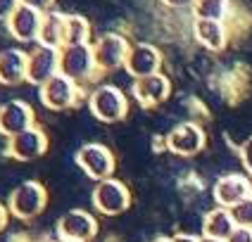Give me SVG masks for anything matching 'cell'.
Wrapping results in <instances>:
<instances>
[{
    "label": "cell",
    "mask_w": 252,
    "mask_h": 242,
    "mask_svg": "<svg viewBox=\"0 0 252 242\" xmlns=\"http://www.w3.org/2000/svg\"><path fill=\"white\" fill-rule=\"evenodd\" d=\"M76 43H91V24L81 14H67V43L64 45H76Z\"/></svg>",
    "instance_id": "cell-22"
},
{
    "label": "cell",
    "mask_w": 252,
    "mask_h": 242,
    "mask_svg": "<svg viewBox=\"0 0 252 242\" xmlns=\"http://www.w3.org/2000/svg\"><path fill=\"white\" fill-rule=\"evenodd\" d=\"M76 164L79 169L84 171L88 178H93L95 183L105 181V178H112L114 173V155L112 150H107L105 145L100 142H86L76 150Z\"/></svg>",
    "instance_id": "cell-5"
},
{
    "label": "cell",
    "mask_w": 252,
    "mask_h": 242,
    "mask_svg": "<svg viewBox=\"0 0 252 242\" xmlns=\"http://www.w3.org/2000/svg\"><path fill=\"white\" fill-rule=\"evenodd\" d=\"M124 67L133 79H143V76L157 74L159 67H162V53L150 43H136L128 50Z\"/></svg>",
    "instance_id": "cell-15"
},
{
    "label": "cell",
    "mask_w": 252,
    "mask_h": 242,
    "mask_svg": "<svg viewBox=\"0 0 252 242\" xmlns=\"http://www.w3.org/2000/svg\"><path fill=\"white\" fill-rule=\"evenodd\" d=\"M233 230H236V221L231 216V209L214 207V209H210V212L205 214V221H202V235L205 238L226 240Z\"/></svg>",
    "instance_id": "cell-20"
},
{
    "label": "cell",
    "mask_w": 252,
    "mask_h": 242,
    "mask_svg": "<svg viewBox=\"0 0 252 242\" xmlns=\"http://www.w3.org/2000/svg\"><path fill=\"white\" fill-rule=\"evenodd\" d=\"M240 161H243L245 171L252 176V135L243 142V145H240Z\"/></svg>",
    "instance_id": "cell-24"
},
{
    "label": "cell",
    "mask_w": 252,
    "mask_h": 242,
    "mask_svg": "<svg viewBox=\"0 0 252 242\" xmlns=\"http://www.w3.org/2000/svg\"><path fill=\"white\" fill-rule=\"evenodd\" d=\"M53 2H55V0H22V5L36 7V10H41V12H50Z\"/></svg>",
    "instance_id": "cell-27"
},
{
    "label": "cell",
    "mask_w": 252,
    "mask_h": 242,
    "mask_svg": "<svg viewBox=\"0 0 252 242\" xmlns=\"http://www.w3.org/2000/svg\"><path fill=\"white\" fill-rule=\"evenodd\" d=\"M93 207L95 212H100L102 216H117L124 214L131 207V192L122 181L117 178H105L98 181L95 190H93Z\"/></svg>",
    "instance_id": "cell-6"
},
{
    "label": "cell",
    "mask_w": 252,
    "mask_h": 242,
    "mask_svg": "<svg viewBox=\"0 0 252 242\" xmlns=\"http://www.w3.org/2000/svg\"><path fill=\"white\" fill-rule=\"evenodd\" d=\"M202 242H226V240H217V238H205L202 235Z\"/></svg>",
    "instance_id": "cell-33"
},
{
    "label": "cell",
    "mask_w": 252,
    "mask_h": 242,
    "mask_svg": "<svg viewBox=\"0 0 252 242\" xmlns=\"http://www.w3.org/2000/svg\"><path fill=\"white\" fill-rule=\"evenodd\" d=\"M193 36L207 50H224L226 45V27L217 19H197L193 22Z\"/></svg>",
    "instance_id": "cell-19"
},
{
    "label": "cell",
    "mask_w": 252,
    "mask_h": 242,
    "mask_svg": "<svg viewBox=\"0 0 252 242\" xmlns=\"http://www.w3.org/2000/svg\"><path fill=\"white\" fill-rule=\"evenodd\" d=\"M153 242H174V240H171V238H164V235H162V238H155Z\"/></svg>",
    "instance_id": "cell-32"
},
{
    "label": "cell",
    "mask_w": 252,
    "mask_h": 242,
    "mask_svg": "<svg viewBox=\"0 0 252 242\" xmlns=\"http://www.w3.org/2000/svg\"><path fill=\"white\" fill-rule=\"evenodd\" d=\"M64 43H67V14L55 12V10L45 12L41 33H38V45H48V48L62 50Z\"/></svg>",
    "instance_id": "cell-18"
},
{
    "label": "cell",
    "mask_w": 252,
    "mask_h": 242,
    "mask_svg": "<svg viewBox=\"0 0 252 242\" xmlns=\"http://www.w3.org/2000/svg\"><path fill=\"white\" fill-rule=\"evenodd\" d=\"M164 140H167L169 152H174L179 157H195L205 147V131L193 121H183V124L169 131V135Z\"/></svg>",
    "instance_id": "cell-8"
},
{
    "label": "cell",
    "mask_w": 252,
    "mask_h": 242,
    "mask_svg": "<svg viewBox=\"0 0 252 242\" xmlns=\"http://www.w3.org/2000/svg\"><path fill=\"white\" fill-rule=\"evenodd\" d=\"M226 242H252V228L236 226V230L226 238Z\"/></svg>",
    "instance_id": "cell-25"
},
{
    "label": "cell",
    "mask_w": 252,
    "mask_h": 242,
    "mask_svg": "<svg viewBox=\"0 0 252 242\" xmlns=\"http://www.w3.org/2000/svg\"><path fill=\"white\" fill-rule=\"evenodd\" d=\"M48 204V190L45 185L38 183V181H24L14 188L7 197V209L12 216L27 221V218H33L45 209Z\"/></svg>",
    "instance_id": "cell-3"
},
{
    "label": "cell",
    "mask_w": 252,
    "mask_h": 242,
    "mask_svg": "<svg viewBox=\"0 0 252 242\" xmlns=\"http://www.w3.org/2000/svg\"><path fill=\"white\" fill-rule=\"evenodd\" d=\"M250 197H252V178H250Z\"/></svg>",
    "instance_id": "cell-34"
},
{
    "label": "cell",
    "mask_w": 252,
    "mask_h": 242,
    "mask_svg": "<svg viewBox=\"0 0 252 242\" xmlns=\"http://www.w3.org/2000/svg\"><path fill=\"white\" fill-rule=\"evenodd\" d=\"M48 150V138L41 128H27L22 133H17L12 138H7V155L17 161H31L45 155Z\"/></svg>",
    "instance_id": "cell-11"
},
{
    "label": "cell",
    "mask_w": 252,
    "mask_h": 242,
    "mask_svg": "<svg viewBox=\"0 0 252 242\" xmlns=\"http://www.w3.org/2000/svg\"><path fill=\"white\" fill-rule=\"evenodd\" d=\"M7 218H10V209L0 204V230H2V228L7 226Z\"/></svg>",
    "instance_id": "cell-30"
},
{
    "label": "cell",
    "mask_w": 252,
    "mask_h": 242,
    "mask_svg": "<svg viewBox=\"0 0 252 242\" xmlns=\"http://www.w3.org/2000/svg\"><path fill=\"white\" fill-rule=\"evenodd\" d=\"M43 17H45V12H41V10L29 7V5H19L12 17L7 19V31L12 33L14 41L19 43H38Z\"/></svg>",
    "instance_id": "cell-12"
},
{
    "label": "cell",
    "mask_w": 252,
    "mask_h": 242,
    "mask_svg": "<svg viewBox=\"0 0 252 242\" xmlns=\"http://www.w3.org/2000/svg\"><path fill=\"white\" fill-rule=\"evenodd\" d=\"M231 12V0H197L193 5V14L197 19H217L224 22Z\"/></svg>",
    "instance_id": "cell-21"
},
{
    "label": "cell",
    "mask_w": 252,
    "mask_h": 242,
    "mask_svg": "<svg viewBox=\"0 0 252 242\" xmlns=\"http://www.w3.org/2000/svg\"><path fill=\"white\" fill-rule=\"evenodd\" d=\"M88 109L98 121L117 124L128 114V100L124 90H119L117 85L102 83L88 95Z\"/></svg>",
    "instance_id": "cell-2"
},
{
    "label": "cell",
    "mask_w": 252,
    "mask_h": 242,
    "mask_svg": "<svg viewBox=\"0 0 252 242\" xmlns=\"http://www.w3.org/2000/svg\"><path fill=\"white\" fill-rule=\"evenodd\" d=\"M55 230L60 238L91 242L98 235V221H95V216H91L86 209H69L64 216H60Z\"/></svg>",
    "instance_id": "cell-9"
},
{
    "label": "cell",
    "mask_w": 252,
    "mask_h": 242,
    "mask_svg": "<svg viewBox=\"0 0 252 242\" xmlns=\"http://www.w3.org/2000/svg\"><path fill=\"white\" fill-rule=\"evenodd\" d=\"M36 114L31 109V105L24 100H10L0 105V135L12 138L17 133L33 128Z\"/></svg>",
    "instance_id": "cell-13"
},
{
    "label": "cell",
    "mask_w": 252,
    "mask_h": 242,
    "mask_svg": "<svg viewBox=\"0 0 252 242\" xmlns=\"http://www.w3.org/2000/svg\"><path fill=\"white\" fill-rule=\"evenodd\" d=\"M214 202L217 207H226L231 209L233 204L243 202L245 197H250V178H245L243 173H228L221 176L217 183H214Z\"/></svg>",
    "instance_id": "cell-16"
},
{
    "label": "cell",
    "mask_w": 252,
    "mask_h": 242,
    "mask_svg": "<svg viewBox=\"0 0 252 242\" xmlns=\"http://www.w3.org/2000/svg\"><path fill=\"white\" fill-rule=\"evenodd\" d=\"M38 95H41L43 107H48L53 112H62V109L74 107L81 100V83L71 81L64 74H55L50 81H45L38 88Z\"/></svg>",
    "instance_id": "cell-4"
},
{
    "label": "cell",
    "mask_w": 252,
    "mask_h": 242,
    "mask_svg": "<svg viewBox=\"0 0 252 242\" xmlns=\"http://www.w3.org/2000/svg\"><path fill=\"white\" fill-rule=\"evenodd\" d=\"M231 216L236 221V226H248L252 228V197H245L243 202L231 207Z\"/></svg>",
    "instance_id": "cell-23"
},
{
    "label": "cell",
    "mask_w": 252,
    "mask_h": 242,
    "mask_svg": "<svg viewBox=\"0 0 252 242\" xmlns=\"http://www.w3.org/2000/svg\"><path fill=\"white\" fill-rule=\"evenodd\" d=\"M131 50V43L126 41L122 33H102L98 41L93 43V53H95V62H98L100 71H114L126 64V57Z\"/></svg>",
    "instance_id": "cell-7"
},
{
    "label": "cell",
    "mask_w": 252,
    "mask_h": 242,
    "mask_svg": "<svg viewBox=\"0 0 252 242\" xmlns=\"http://www.w3.org/2000/svg\"><path fill=\"white\" fill-rule=\"evenodd\" d=\"M55 74H60V50L48 45H36L29 53V74L27 81L41 88L45 81H50Z\"/></svg>",
    "instance_id": "cell-10"
},
{
    "label": "cell",
    "mask_w": 252,
    "mask_h": 242,
    "mask_svg": "<svg viewBox=\"0 0 252 242\" xmlns=\"http://www.w3.org/2000/svg\"><path fill=\"white\" fill-rule=\"evenodd\" d=\"M19 5L22 0H0V22H7Z\"/></svg>",
    "instance_id": "cell-26"
},
{
    "label": "cell",
    "mask_w": 252,
    "mask_h": 242,
    "mask_svg": "<svg viewBox=\"0 0 252 242\" xmlns=\"http://www.w3.org/2000/svg\"><path fill=\"white\" fill-rule=\"evenodd\" d=\"M29 74V53L19 48H7L0 53V83L19 85L27 81Z\"/></svg>",
    "instance_id": "cell-17"
},
{
    "label": "cell",
    "mask_w": 252,
    "mask_h": 242,
    "mask_svg": "<svg viewBox=\"0 0 252 242\" xmlns=\"http://www.w3.org/2000/svg\"><path fill=\"white\" fill-rule=\"evenodd\" d=\"M171 93V81L162 71L157 74H150V76H143V79H136V83L131 88V95L133 100L143 105V107H155L159 102H164Z\"/></svg>",
    "instance_id": "cell-14"
},
{
    "label": "cell",
    "mask_w": 252,
    "mask_h": 242,
    "mask_svg": "<svg viewBox=\"0 0 252 242\" xmlns=\"http://www.w3.org/2000/svg\"><path fill=\"white\" fill-rule=\"evenodd\" d=\"M98 62L93 53V43H76V45H64L60 50V74L69 76L76 83H86L95 79L98 74Z\"/></svg>",
    "instance_id": "cell-1"
},
{
    "label": "cell",
    "mask_w": 252,
    "mask_h": 242,
    "mask_svg": "<svg viewBox=\"0 0 252 242\" xmlns=\"http://www.w3.org/2000/svg\"><path fill=\"white\" fill-rule=\"evenodd\" d=\"M171 240L174 242H202V238H197V235H188V233H179V235H174Z\"/></svg>",
    "instance_id": "cell-29"
},
{
    "label": "cell",
    "mask_w": 252,
    "mask_h": 242,
    "mask_svg": "<svg viewBox=\"0 0 252 242\" xmlns=\"http://www.w3.org/2000/svg\"><path fill=\"white\" fill-rule=\"evenodd\" d=\"M53 242H79V240H69V238H60V235H57Z\"/></svg>",
    "instance_id": "cell-31"
},
{
    "label": "cell",
    "mask_w": 252,
    "mask_h": 242,
    "mask_svg": "<svg viewBox=\"0 0 252 242\" xmlns=\"http://www.w3.org/2000/svg\"><path fill=\"white\" fill-rule=\"evenodd\" d=\"M164 5H169V7H193L197 0H162Z\"/></svg>",
    "instance_id": "cell-28"
}]
</instances>
